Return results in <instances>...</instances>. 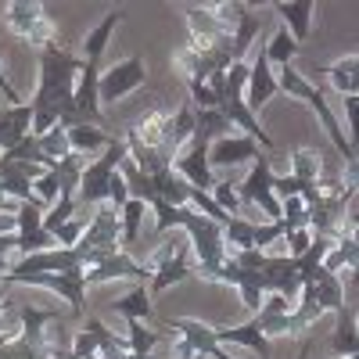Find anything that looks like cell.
Listing matches in <instances>:
<instances>
[{
    "label": "cell",
    "mask_w": 359,
    "mask_h": 359,
    "mask_svg": "<svg viewBox=\"0 0 359 359\" xmlns=\"http://www.w3.org/2000/svg\"><path fill=\"white\" fill-rule=\"evenodd\" d=\"M36 62H40V86H36V97L29 101V108H33V137H47L57 123L72 130L83 57L65 47H47L36 50Z\"/></svg>",
    "instance_id": "1"
},
{
    "label": "cell",
    "mask_w": 359,
    "mask_h": 359,
    "mask_svg": "<svg viewBox=\"0 0 359 359\" xmlns=\"http://www.w3.org/2000/svg\"><path fill=\"white\" fill-rule=\"evenodd\" d=\"M147 205L155 208L158 233H165V230H172V226H180V230L187 233V241H191V248H194V259H198V269H201V273H212L216 266L226 262L223 226H219V223H212L208 216L194 212V208H187V205H184V208L165 205L162 198H151Z\"/></svg>",
    "instance_id": "2"
},
{
    "label": "cell",
    "mask_w": 359,
    "mask_h": 359,
    "mask_svg": "<svg viewBox=\"0 0 359 359\" xmlns=\"http://www.w3.org/2000/svg\"><path fill=\"white\" fill-rule=\"evenodd\" d=\"M277 83H280L284 94H291L294 101L313 104V111H316V118H320V126H323L327 140H331V144L338 147L341 162H352V158H355V151H352V144L345 140V133H341V126H338V118H334V111H331V108H327V101H323L320 90H316L302 72H298L294 65H284V69H280V76H277Z\"/></svg>",
    "instance_id": "3"
},
{
    "label": "cell",
    "mask_w": 359,
    "mask_h": 359,
    "mask_svg": "<svg viewBox=\"0 0 359 359\" xmlns=\"http://www.w3.org/2000/svg\"><path fill=\"white\" fill-rule=\"evenodd\" d=\"M57 309H36V306H18V323L22 331L8 345H0V359H47V338L43 323H50Z\"/></svg>",
    "instance_id": "4"
},
{
    "label": "cell",
    "mask_w": 359,
    "mask_h": 359,
    "mask_svg": "<svg viewBox=\"0 0 359 359\" xmlns=\"http://www.w3.org/2000/svg\"><path fill=\"white\" fill-rule=\"evenodd\" d=\"M8 284H29V287H47L54 294H62L69 302L72 316L86 313V269L76 266L69 273H8Z\"/></svg>",
    "instance_id": "5"
},
{
    "label": "cell",
    "mask_w": 359,
    "mask_h": 359,
    "mask_svg": "<svg viewBox=\"0 0 359 359\" xmlns=\"http://www.w3.org/2000/svg\"><path fill=\"white\" fill-rule=\"evenodd\" d=\"M123 158H126V144L115 137L108 151H101V158H94V165H86L76 201L79 205H104L108 191H111V180H115L118 165H123Z\"/></svg>",
    "instance_id": "6"
},
{
    "label": "cell",
    "mask_w": 359,
    "mask_h": 359,
    "mask_svg": "<svg viewBox=\"0 0 359 359\" xmlns=\"http://www.w3.org/2000/svg\"><path fill=\"white\" fill-rule=\"evenodd\" d=\"M4 18H8L11 33H18L22 40H29L36 50L57 47L54 43V25L47 22V8L43 4H8L4 8Z\"/></svg>",
    "instance_id": "7"
},
{
    "label": "cell",
    "mask_w": 359,
    "mask_h": 359,
    "mask_svg": "<svg viewBox=\"0 0 359 359\" xmlns=\"http://www.w3.org/2000/svg\"><path fill=\"white\" fill-rule=\"evenodd\" d=\"M273 180H277V176H273V169H269L266 155H259L255 165H252V176L245 180L241 187H237V201L259 205L262 212L277 223V219L284 216V205H280V198H273Z\"/></svg>",
    "instance_id": "8"
},
{
    "label": "cell",
    "mask_w": 359,
    "mask_h": 359,
    "mask_svg": "<svg viewBox=\"0 0 359 359\" xmlns=\"http://www.w3.org/2000/svg\"><path fill=\"white\" fill-rule=\"evenodd\" d=\"M144 83H147L144 57H140V54H133V57H126V62L111 65V69L101 76V104H115V101H123L126 94L140 90Z\"/></svg>",
    "instance_id": "9"
},
{
    "label": "cell",
    "mask_w": 359,
    "mask_h": 359,
    "mask_svg": "<svg viewBox=\"0 0 359 359\" xmlns=\"http://www.w3.org/2000/svg\"><path fill=\"white\" fill-rule=\"evenodd\" d=\"M191 259H194V248L187 237H180V241H169L162 248V255L155 259V277H151V294L172 287L176 280L191 277Z\"/></svg>",
    "instance_id": "10"
},
{
    "label": "cell",
    "mask_w": 359,
    "mask_h": 359,
    "mask_svg": "<svg viewBox=\"0 0 359 359\" xmlns=\"http://www.w3.org/2000/svg\"><path fill=\"white\" fill-rule=\"evenodd\" d=\"M208 277H216L223 284H233L237 291H241L245 298V309L259 313L262 309V294H266V277L259 273V269H248V266H237L233 259H226L223 266H216Z\"/></svg>",
    "instance_id": "11"
},
{
    "label": "cell",
    "mask_w": 359,
    "mask_h": 359,
    "mask_svg": "<svg viewBox=\"0 0 359 359\" xmlns=\"http://www.w3.org/2000/svg\"><path fill=\"white\" fill-rule=\"evenodd\" d=\"M57 241L43 230V212L36 201L18 205V255H36V252H50Z\"/></svg>",
    "instance_id": "12"
},
{
    "label": "cell",
    "mask_w": 359,
    "mask_h": 359,
    "mask_svg": "<svg viewBox=\"0 0 359 359\" xmlns=\"http://www.w3.org/2000/svg\"><path fill=\"white\" fill-rule=\"evenodd\" d=\"M118 277H126V280H137V284H147L155 277V269L151 266H137L126 252H111L108 259H101L94 269H86V287H94V284H108V280H118Z\"/></svg>",
    "instance_id": "13"
},
{
    "label": "cell",
    "mask_w": 359,
    "mask_h": 359,
    "mask_svg": "<svg viewBox=\"0 0 359 359\" xmlns=\"http://www.w3.org/2000/svg\"><path fill=\"white\" fill-rule=\"evenodd\" d=\"M50 172L43 165H33V162H0V194H11L18 198L22 205L25 201H33V187H36V180Z\"/></svg>",
    "instance_id": "14"
},
{
    "label": "cell",
    "mask_w": 359,
    "mask_h": 359,
    "mask_svg": "<svg viewBox=\"0 0 359 359\" xmlns=\"http://www.w3.org/2000/svg\"><path fill=\"white\" fill-rule=\"evenodd\" d=\"M169 327H172V331H176L180 338H187V341L194 345V352H198V355H208V359H230V355H226V348L219 345L216 331H212L208 323L191 320V316H180V320H172Z\"/></svg>",
    "instance_id": "15"
},
{
    "label": "cell",
    "mask_w": 359,
    "mask_h": 359,
    "mask_svg": "<svg viewBox=\"0 0 359 359\" xmlns=\"http://www.w3.org/2000/svg\"><path fill=\"white\" fill-rule=\"evenodd\" d=\"M273 94H280V83L273 76V65H269L266 54L259 50L255 62H252V76H248V108H252V115H259L262 104L273 97Z\"/></svg>",
    "instance_id": "16"
},
{
    "label": "cell",
    "mask_w": 359,
    "mask_h": 359,
    "mask_svg": "<svg viewBox=\"0 0 359 359\" xmlns=\"http://www.w3.org/2000/svg\"><path fill=\"white\" fill-rule=\"evenodd\" d=\"M262 155V147L245 137V133H233V137H223L216 140L212 147H208V165H233V162H245V158H259Z\"/></svg>",
    "instance_id": "17"
},
{
    "label": "cell",
    "mask_w": 359,
    "mask_h": 359,
    "mask_svg": "<svg viewBox=\"0 0 359 359\" xmlns=\"http://www.w3.org/2000/svg\"><path fill=\"white\" fill-rule=\"evenodd\" d=\"M126 18V11L123 8H111L94 29L86 33V40H83V47H79V57L83 62H90V65H101V57H104V47H108V36L115 33V25Z\"/></svg>",
    "instance_id": "18"
},
{
    "label": "cell",
    "mask_w": 359,
    "mask_h": 359,
    "mask_svg": "<svg viewBox=\"0 0 359 359\" xmlns=\"http://www.w3.org/2000/svg\"><path fill=\"white\" fill-rule=\"evenodd\" d=\"M29 133H33V108H29V104L0 111V147H4V151L18 147Z\"/></svg>",
    "instance_id": "19"
},
{
    "label": "cell",
    "mask_w": 359,
    "mask_h": 359,
    "mask_svg": "<svg viewBox=\"0 0 359 359\" xmlns=\"http://www.w3.org/2000/svg\"><path fill=\"white\" fill-rule=\"evenodd\" d=\"M316 72L331 79L341 90V97H359V54L338 57V62H331V65H320Z\"/></svg>",
    "instance_id": "20"
},
{
    "label": "cell",
    "mask_w": 359,
    "mask_h": 359,
    "mask_svg": "<svg viewBox=\"0 0 359 359\" xmlns=\"http://www.w3.org/2000/svg\"><path fill=\"white\" fill-rule=\"evenodd\" d=\"M313 294H316V306L320 313H338L345 306V287L338 280V273H331V269H316V277H313Z\"/></svg>",
    "instance_id": "21"
},
{
    "label": "cell",
    "mask_w": 359,
    "mask_h": 359,
    "mask_svg": "<svg viewBox=\"0 0 359 359\" xmlns=\"http://www.w3.org/2000/svg\"><path fill=\"white\" fill-rule=\"evenodd\" d=\"M216 338H219V345H248L259 359H269V355H273V345H269V338L259 334V327H255L252 320L241 323V327H226V331H216Z\"/></svg>",
    "instance_id": "22"
},
{
    "label": "cell",
    "mask_w": 359,
    "mask_h": 359,
    "mask_svg": "<svg viewBox=\"0 0 359 359\" xmlns=\"http://www.w3.org/2000/svg\"><path fill=\"white\" fill-rule=\"evenodd\" d=\"M108 309H115L123 320H140V323H147V320H151V287H147V284H137L130 294L108 302Z\"/></svg>",
    "instance_id": "23"
},
{
    "label": "cell",
    "mask_w": 359,
    "mask_h": 359,
    "mask_svg": "<svg viewBox=\"0 0 359 359\" xmlns=\"http://www.w3.org/2000/svg\"><path fill=\"white\" fill-rule=\"evenodd\" d=\"M111 133L101 126H72L69 130V147L76 155H90V151H108L111 147Z\"/></svg>",
    "instance_id": "24"
},
{
    "label": "cell",
    "mask_w": 359,
    "mask_h": 359,
    "mask_svg": "<svg viewBox=\"0 0 359 359\" xmlns=\"http://www.w3.org/2000/svg\"><path fill=\"white\" fill-rule=\"evenodd\" d=\"M291 165H294V176L302 180V184H316L327 176V162L320 158V151H313V147H298V151H291Z\"/></svg>",
    "instance_id": "25"
},
{
    "label": "cell",
    "mask_w": 359,
    "mask_h": 359,
    "mask_svg": "<svg viewBox=\"0 0 359 359\" xmlns=\"http://www.w3.org/2000/svg\"><path fill=\"white\" fill-rule=\"evenodd\" d=\"M83 172H86V165H83V155H65L62 162L54 165V176H57V187H62V198H76V191H79V184H83Z\"/></svg>",
    "instance_id": "26"
},
{
    "label": "cell",
    "mask_w": 359,
    "mask_h": 359,
    "mask_svg": "<svg viewBox=\"0 0 359 359\" xmlns=\"http://www.w3.org/2000/svg\"><path fill=\"white\" fill-rule=\"evenodd\" d=\"M277 15L284 18V25L294 29V43H302L309 36V18L316 11V4H309V0H302V4H273Z\"/></svg>",
    "instance_id": "27"
},
{
    "label": "cell",
    "mask_w": 359,
    "mask_h": 359,
    "mask_svg": "<svg viewBox=\"0 0 359 359\" xmlns=\"http://www.w3.org/2000/svg\"><path fill=\"white\" fill-rule=\"evenodd\" d=\"M294 47H298V43H294V36L287 33V25H280L277 36L269 40V47H266L262 54H266L269 65H280V69H284V65H294V54H298Z\"/></svg>",
    "instance_id": "28"
},
{
    "label": "cell",
    "mask_w": 359,
    "mask_h": 359,
    "mask_svg": "<svg viewBox=\"0 0 359 359\" xmlns=\"http://www.w3.org/2000/svg\"><path fill=\"white\" fill-rule=\"evenodd\" d=\"M144 201L140 198H130L126 205H123V212H118V216H123V241H118V245H123V248H133V241H137V233H140V216H144Z\"/></svg>",
    "instance_id": "29"
},
{
    "label": "cell",
    "mask_w": 359,
    "mask_h": 359,
    "mask_svg": "<svg viewBox=\"0 0 359 359\" xmlns=\"http://www.w3.org/2000/svg\"><path fill=\"white\" fill-rule=\"evenodd\" d=\"M36 144H40V151L50 158V162H62L65 155H72V147H69V130L57 123L47 137H36Z\"/></svg>",
    "instance_id": "30"
},
{
    "label": "cell",
    "mask_w": 359,
    "mask_h": 359,
    "mask_svg": "<svg viewBox=\"0 0 359 359\" xmlns=\"http://www.w3.org/2000/svg\"><path fill=\"white\" fill-rule=\"evenodd\" d=\"M223 237H230V241L237 245V252H252V248H255V223L233 216V219L223 226Z\"/></svg>",
    "instance_id": "31"
},
{
    "label": "cell",
    "mask_w": 359,
    "mask_h": 359,
    "mask_svg": "<svg viewBox=\"0 0 359 359\" xmlns=\"http://www.w3.org/2000/svg\"><path fill=\"white\" fill-rule=\"evenodd\" d=\"M36 194H40V201H43V205H57V201H62V187H57L54 169H50V172H43V176L36 180Z\"/></svg>",
    "instance_id": "32"
},
{
    "label": "cell",
    "mask_w": 359,
    "mask_h": 359,
    "mask_svg": "<svg viewBox=\"0 0 359 359\" xmlns=\"http://www.w3.org/2000/svg\"><path fill=\"white\" fill-rule=\"evenodd\" d=\"M216 205L219 208H226L230 216H237V208H241V201H237V194H233V184H216Z\"/></svg>",
    "instance_id": "33"
},
{
    "label": "cell",
    "mask_w": 359,
    "mask_h": 359,
    "mask_svg": "<svg viewBox=\"0 0 359 359\" xmlns=\"http://www.w3.org/2000/svg\"><path fill=\"white\" fill-rule=\"evenodd\" d=\"M345 118L352 130V151L359 147V97H345Z\"/></svg>",
    "instance_id": "34"
},
{
    "label": "cell",
    "mask_w": 359,
    "mask_h": 359,
    "mask_svg": "<svg viewBox=\"0 0 359 359\" xmlns=\"http://www.w3.org/2000/svg\"><path fill=\"white\" fill-rule=\"evenodd\" d=\"M0 94H4V97L11 101V108H18V104H22L18 90L11 86V79H8V72H4V50H0Z\"/></svg>",
    "instance_id": "35"
},
{
    "label": "cell",
    "mask_w": 359,
    "mask_h": 359,
    "mask_svg": "<svg viewBox=\"0 0 359 359\" xmlns=\"http://www.w3.org/2000/svg\"><path fill=\"white\" fill-rule=\"evenodd\" d=\"M11 252H18V233H0V259H8Z\"/></svg>",
    "instance_id": "36"
},
{
    "label": "cell",
    "mask_w": 359,
    "mask_h": 359,
    "mask_svg": "<svg viewBox=\"0 0 359 359\" xmlns=\"http://www.w3.org/2000/svg\"><path fill=\"white\" fill-rule=\"evenodd\" d=\"M172 355H176V359H194L198 352H194V345H191L187 338H176V345H172Z\"/></svg>",
    "instance_id": "37"
},
{
    "label": "cell",
    "mask_w": 359,
    "mask_h": 359,
    "mask_svg": "<svg viewBox=\"0 0 359 359\" xmlns=\"http://www.w3.org/2000/svg\"><path fill=\"white\" fill-rule=\"evenodd\" d=\"M11 273V266H8V259H0V277H8Z\"/></svg>",
    "instance_id": "38"
},
{
    "label": "cell",
    "mask_w": 359,
    "mask_h": 359,
    "mask_svg": "<svg viewBox=\"0 0 359 359\" xmlns=\"http://www.w3.org/2000/svg\"><path fill=\"white\" fill-rule=\"evenodd\" d=\"M298 359H309V341L302 345V352H298Z\"/></svg>",
    "instance_id": "39"
},
{
    "label": "cell",
    "mask_w": 359,
    "mask_h": 359,
    "mask_svg": "<svg viewBox=\"0 0 359 359\" xmlns=\"http://www.w3.org/2000/svg\"><path fill=\"white\" fill-rule=\"evenodd\" d=\"M0 208H8V198L4 194H0Z\"/></svg>",
    "instance_id": "40"
}]
</instances>
